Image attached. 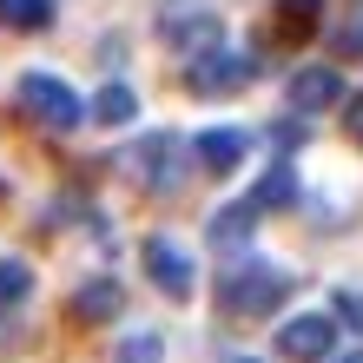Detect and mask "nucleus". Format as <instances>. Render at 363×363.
Returning <instances> with one entry per match:
<instances>
[{"instance_id": "1", "label": "nucleus", "mask_w": 363, "mask_h": 363, "mask_svg": "<svg viewBox=\"0 0 363 363\" xmlns=\"http://www.w3.org/2000/svg\"><path fill=\"white\" fill-rule=\"evenodd\" d=\"M284 297H291V271H277V264H238L218 277V311L231 324L238 317H271Z\"/></svg>"}, {"instance_id": "2", "label": "nucleus", "mask_w": 363, "mask_h": 363, "mask_svg": "<svg viewBox=\"0 0 363 363\" xmlns=\"http://www.w3.org/2000/svg\"><path fill=\"white\" fill-rule=\"evenodd\" d=\"M20 113L27 119H40V125H53V133H73L79 119L93 113V106H79V93L73 86H60L53 73H20Z\"/></svg>"}, {"instance_id": "3", "label": "nucleus", "mask_w": 363, "mask_h": 363, "mask_svg": "<svg viewBox=\"0 0 363 363\" xmlns=\"http://www.w3.org/2000/svg\"><path fill=\"white\" fill-rule=\"evenodd\" d=\"M251 79H258V60H251V53H231V47H211V53H199L185 67V86L199 93V99H225V93L251 86Z\"/></svg>"}, {"instance_id": "4", "label": "nucleus", "mask_w": 363, "mask_h": 363, "mask_svg": "<svg viewBox=\"0 0 363 363\" xmlns=\"http://www.w3.org/2000/svg\"><path fill=\"white\" fill-rule=\"evenodd\" d=\"M179 152H185V139H172V133H145L133 152H125V172H133L145 191H172V185H179V165H172Z\"/></svg>"}, {"instance_id": "5", "label": "nucleus", "mask_w": 363, "mask_h": 363, "mask_svg": "<svg viewBox=\"0 0 363 363\" xmlns=\"http://www.w3.org/2000/svg\"><path fill=\"white\" fill-rule=\"evenodd\" d=\"M277 350L291 363H324L337 350V324L324 311H304V317H291V324H277Z\"/></svg>"}, {"instance_id": "6", "label": "nucleus", "mask_w": 363, "mask_h": 363, "mask_svg": "<svg viewBox=\"0 0 363 363\" xmlns=\"http://www.w3.org/2000/svg\"><path fill=\"white\" fill-rule=\"evenodd\" d=\"M139 258H145V271H152V284H159L165 297H191V258H185L172 238H145Z\"/></svg>"}, {"instance_id": "7", "label": "nucleus", "mask_w": 363, "mask_h": 363, "mask_svg": "<svg viewBox=\"0 0 363 363\" xmlns=\"http://www.w3.org/2000/svg\"><path fill=\"white\" fill-rule=\"evenodd\" d=\"M284 99H291V113H330V106L344 99V79L330 67H304V73H291Z\"/></svg>"}, {"instance_id": "8", "label": "nucleus", "mask_w": 363, "mask_h": 363, "mask_svg": "<svg viewBox=\"0 0 363 363\" xmlns=\"http://www.w3.org/2000/svg\"><path fill=\"white\" fill-rule=\"evenodd\" d=\"M251 231H258V205H225L218 218H211V251H225V258H238V251L251 245Z\"/></svg>"}, {"instance_id": "9", "label": "nucleus", "mask_w": 363, "mask_h": 363, "mask_svg": "<svg viewBox=\"0 0 363 363\" xmlns=\"http://www.w3.org/2000/svg\"><path fill=\"white\" fill-rule=\"evenodd\" d=\"M119 311H125L119 277H93V284L73 291V317H79V324H106V317H119Z\"/></svg>"}, {"instance_id": "10", "label": "nucleus", "mask_w": 363, "mask_h": 363, "mask_svg": "<svg viewBox=\"0 0 363 363\" xmlns=\"http://www.w3.org/2000/svg\"><path fill=\"white\" fill-rule=\"evenodd\" d=\"M191 152H199V165L205 172H238L245 165V133H231V125H218V133H199V145H191Z\"/></svg>"}, {"instance_id": "11", "label": "nucleus", "mask_w": 363, "mask_h": 363, "mask_svg": "<svg viewBox=\"0 0 363 363\" xmlns=\"http://www.w3.org/2000/svg\"><path fill=\"white\" fill-rule=\"evenodd\" d=\"M159 27H165V40H172V47H191V60L218 47V13H191V20H185V13H165Z\"/></svg>"}, {"instance_id": "12", "label": "nucleus", "mask_w": 363, "mask_h": 363, "mask_svg": "<svg viewBox=\"0 0 363 363\" xmlns=\"http://www.w3.org/2000/svg\"><path fill=\"white\" fill-rule=\"evenodd\" d=\"M0 27H13V33L53 27V0H0Z\"/></svg>"}, {"instance_id": "13", "label": "nucleus", "mask_w": 363, "mask_h": 363, "mask_svg": "<svg viewBox=\"0 0 363 363\" xmlns=\"http://www.w3.org/2000/svg\"><path fill=\"white\" fill-rule=\"evenodd\" d=\"M133 113H139V99L125 93V86H99V99H93V119L99 125H125Z\"/></svg>"}, {"instance_id": "14", "label": "nucleus", "mask_w": 363, "mask_h": 363, "mask_svg": "<svg viewBox=\"0 0 363 363\" xmlns=\"http://www.w3.org/2000/svg\"><path fill=\"white\" fill-rule=\"evenodd\" d=\"M297 199V165H271V179L251 191V205H291Z\"/></svg>"}, {"instance_id": "15", "label": "nucleus", "mask_w": 363, "mask_h": 363, "mask_svg": "<svg viewBox=\"0 0 363 363\" xmlns=\"http://www.w3.org/2000/svg\"><path fill=\"white\" fill-rule=\"evenodd\" d=\"M113 363H165V344H159L152 330H139V337H125V344H119Z\"/></svg>"}, {"instance_id": "16", "label": "nucleus", "mask_w": 363, "mask_h": 363, "mask_svg": "<svg viewBox=\"0 0 363 363\" xmlns=\"http://www.w3.org/2000/svg\"><path fill=\"white\" fill-rule=\"evenodd\" d=\"M27 291H33V271H20V264L0 258V304H20Z\"/></svg>"}, {"instance_id": "17", "label": "nucleus", "mask_w": 363, "mask_h": 363, "mask_svg": "<svg viewBox=\"0 0 363 363\" xmlns=\"http://www.w3.org/2000/svg\"><path fill=\"white\" fill-rule=\"evenodd\" d=\"M337 317H350V330H363V291H337Z\"/></svg>"}, {"instance_id": "18", "label": "nucleus", "mask_w": 363, "mask_h": 363, "mask_svg": "<svg viewBox=\"0 0 363 363\" xmlns=\"http://www.w3.org/2000/svg\"><path fill=\"white\" fill-rule=\"evenodd\" d=\"M344 119H350V139H357V145H363V93H357V99H350V113H344Z\"/></svg>"}, {"instance_id": "19", "label": "nucleus", "mask_w": 363, "mask_h": 363, "mask_svg": "<svg viewBox=\"0 0 363 363\" xmlns=\"http://www.w3.org/2000/svg\"><path fill=\"white\" fill-rule=\"evenodd\" d=\"M337 363H363V350H350V357H337Z\"/></svg>"}, {"instance_id": "20", "label": "nucleus", "mask_w": 363, "mask_h": 363, "mask_svg": "<svg viewBox=\"0 0 363 363\" xmlns=\"http://www.w3.org/2000/svg\"><path fill=\"white\" fill-rule=\"evenodd\" d=\"M245 363H251V357H245Z\"/></svg>"}]
</instances>
